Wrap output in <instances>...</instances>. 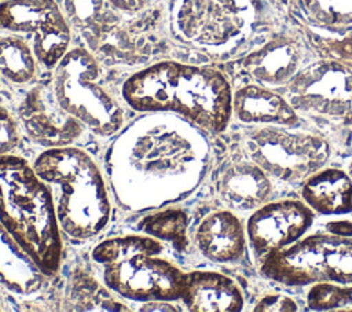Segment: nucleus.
Masks as SVG:
<instances>
[{"mask_svg": "<svg viewBox=\"0 0 352 312\" xmlns=\"http://www.w3.org/2000/svg\"><path fill=\"white\" fill-rule=\"evenodd\" d=\"M151 114L113 146L111 183L128 209L160 208L187 197L208 164V144L192 124L169 113Z\"/></svg>", "mask_w": 352, "mask_h": 312, "instance_id": "obj_1", "label": "nucleus"}, {"mask_svg": "<svg viewBox=\"0 0 352 312\" xmlns=\"http://www.w3.org/2000/svg\"><path fill=\"white\" fill-rule=\"evenodd\" d=\"M121 95L136 111L175 114L209 133L226 131L232 117L231 85L209 66L161 60L131 74Z\"/></svg>", "mask_w": 352, "mask_h": 312, "instance_id": "obj_2", "label": "nucleus"}, {"mask_svg": "<svg viewBox=\"0 0 352 312\" xmlns=\"http://www.w3.org/2000/svg\"><path fill=\"white\" fill-rule=\"evenodd\" d=\"M0 221L41 274L58 272L63 245L52 194L15 154L0 157Z\"/></svg>", "mask_w": 352, "mask_h": 312, "instance_id": "obj_3", "label": "nucleus"}, {"mask_svg": "<svg viewBox=\"0 0 352 312\" xmlns=\"http://www.w3.org/2000/svg\"><path fill=\"white\" fill-rule=\"evenodd\" d=\"M33 168L48 186L59 225L70 238L85 241L106 228L111 214L109 191L87 151L74 146L45 148Z\"/></svg>", "mask_w": 352, "mask_h": 312, "instance_id": "obj_4", "label": "nucleus"}, {"mask_svg": "<svg viewBox=\"0 0 352 312\" xmlns=\"http://www.w3.org/2000/svg\"><path fill=\"white\" fill-rule=\"evenodd\" d=\"M162 253L157 238L126 235L96 245L92 258L102 265L103 282L111 293L143 302L182 300L187 272Z\"/></svg>", "mask_w": 352, "mask_h": 312, "instance_id": "obj_5", "label": "nucleus"}, {"mask_svg": "<svg viewBox=\"0 0 352 312\" xmlns=\"http://www.w3.org/2000/svg\"><path fill=\"white\" fill-rule=\"evenodd\" d=\"M261 274L285 286L334 285L352 291V236L315 232L261 258Z\"/></svg>", "mask_w": 352, "mask_h": 312, "instance_id": "obj_6", "label": "nucleus"}, {"mask_svg": "<svg viewBox=\"0 0 352 312\" xmlns=\"http://www.w3.org/2000/svg\"><path fill=\"white\" fill-rule=\"evenodd\" d=\"M98 59L82 47L70 48L54 67L52 92L59 106L87 129L109 137L124 125V110L100 84Z\"/></svg>", "mask_w": 352, "mask_h": 312, "instance_id": "obj_7", "label": "nucleus"}, {"mask_svg": "<svg viewBox=\"0 0 352 312\" xmlns=\"http://www.w3.org/2000/svg\"><path fill=\"white\" fill-rule=\"evenodd\" d=\"M280 125H258L242 140V151L272 179L297 184L326 166L331 148L326 137Z\"/></svg>", "mask_w": 352, "mask_h": 312, "instance_id": "obj_8", "label": "nucleus"}, {"mask_svg": "<svg viewBox=\"0 0 352 312\" xmlns=\"http://www.w3.org/2000/svg\"><path fill=\"white\" fill-rule=\"evenodd\" d=\"M296 111L336 125H352V70L320 62L290 80L287 98Z\"/></svg>", "mask_w": 352, "mask_h": 312, "instance_id": "obj_9", "label": "nucleus"}, {"mask_svg": "<svg viewBox=\"0 0 352 312\" xmlns=\"http://www.w3.org/2000/svg\"><path fill=\"white\" fill-rule=\"evenodd\" d=\"M0 29L32 36V47L45 69L54 70L72 44V26L55 0L0 1Z\"/></svg>", "mask_w": 352, "mask_h": 312, "instance_id": "obj_10", "label": "nucleus"}, {"mask_svg": "<svg viewBox=\"0 0 352 312\" xmlns=\"http://www.w3.org/2000/svg\"><path fill=\"white\" fill-rule=\"evenodd\" d=\"M253 19L250 0H177L173 23L184 41L221 47L241 36Z\"/></svg>", "mask_w": 352, "mask_h": 312, "instance_id": "obj_11", "label": "nucleus"}, {"mask_svg": "<svg viewBox=\"0 0 352 312\" xmlns=\"http://www.w3.org/2000/svg\"><path fill=\"white\" fill-rule=\"evenodd\" d=\"M314 220L315 212L302 199L268 201L253 210L246 221L249 246L256 257L263 258L302 238Z\"/></svg>", "mask_w": 352, "mask_h": 312, "instance_id": "obj_12", "label": "nucleus"}, {"mask_svg": "<svg viewBox=\"0 0 352 312\" xmlns=\"http://www.w3.org/2000/svg\"><path fill=\"white\" fill-rule=\"evenodd\" d=\"M19 120L29 137L45 148L73 146L87 129L59 106L51 84L26 93L19 104Z\"/></svg>", "mask_w": 352, "mask_h": 312, "instance_id": "obj_13", "label": "nucleus"}, {"mask_svg": "<svg viewBox=\"0 0 352 312\" xmlns=\"http://www.w3.org/2000/svg\"><path fill=\"white\" fill-rule=\"evenodd\" d=\"M216 191L227 209L253 212L271 199L274 184L272 177L242 151L219 169Z\"/></svg>", "mask_w": 352, "mask_h": 312, "instance_id": "obj_14", "label": "nucleus"}, {"mask_svg": "<svg viewBox=\"0 0 352 312\" xmlns=\"http://www.w3.org/2000/svg\"><path fill=\"white\" fill-rule=\"evenodd\" d=\"M194 241L205 258L220 264L234 263L246 250V227L234 210L217 209L199 221Z\"/></svg>", "mask_w": 352, "mask_h": 312, "instance_id": "obj_15", "label": "nucleus"}, {"mask_svg": "<svg viewBox=\"0 0 352 312\" xmlns=\"http://www.w3.org/2000/svg\"><path fill=\"white\" fill-rule=\"evenodd\" d=\"M182 301L194 312H238L245 305L238 283L213 271L187 272Z\"/></svg>", "mask_w": 352, "mask_h": 312, "instance_id": "obj_16", "label": "nucleus"}, {"mask_svg": "<svg viewBox=\"0 0 352 312\" xmlns=\"http://www.w3.org/2000/svg\"><path fill=\"white\" fill-rule=\"evenodd\" d=\"M232 115L248 125L296 126L298 113L290 102L271 88L248 84L232 92Z\"/></svg>", "mask_w": 352, "mask_h": 312, "instance_id": "obj_17", "label": "nucleus"}, {"mask_svg": "<svg viewBox=\"0 0 352 312\" xmlns=\"http://www.w3.org/2000/svg\"><path fill=\"white\" fill-rule=\"evenodd\" d=\"M302 201L320 216L352 213V177L340 168L323 166L301 183Z\"/></svg>", "mask_w": 352, "mask_h": 312, "instance_id": "obj_18", "label": "nucleus"}, {"mask_svg": "<svg viewBox=\"0 0 352 312\" xmlns=\"http://www.w3.org/2000/svg\"><path fill=\"white\" fill-rule=\"evenodd\" d=\"M301 52L296 41L276 38L252 54L246 62V70L263 84L280 85L289 82L297 73Z\"/></svg>", "mask_w": 352, "mask_h": 312, "instance_id": "obj_19", "label": "nucleus"}, {"mask_svg": "<svg viewBox=\"0 0 352 312\" xmlns=\"http://www.w3.org/2000/svg\"><path fill=\"white\" fill-rule=\"evenodd\" d=\"M38 268L16 245L0 221V282L14 291L26 294L38 286Z\"/></svg>", "mask_w": 352, "mask_h": 312, "instance_id": "obj_20", "label": "nucleus"}, {"mask_svg": "<svg viewBox=\"0 0 352 312\" xmlns=\"http://www.w3.org/2000/svg\"><path fill=\"white\" fill-rule=\"evenodd\" d=\"M38 59L23 37L11 33L0 37V73L12 84L23 85L34 80Z\"/></svg>", "mask_w": 352, "mask_h": 312, "instance_id": "obj_21", "label": "nucleus"}, {"mask_svg": "<svg viewBox=\"0 0 352 312\" xmlns=\"http://www.w3.org/2000/svg\"><path fill=\"white\" fill-rule=\"evenodd\" d=\"M143 230L157 239L172 241V243L179 249L186 247L187 216L179 209H168L146 217L143 221Z\"/></svg>", "mask_w": 352, "mask_h": 312, "instance_id": "obj_22", "label": "nucleus"}, {"mask_svg": "<svg viewBox=\"0 0 352 312\" xmlns=\"http://www.w3.org/2000/svg\"><path fill=\"white\" fill-rule=\"evenodd\" d=\"M106 0H63V12L70 26L92 30L103 18Z\"/></svg>", "mask_w": 352, "mask_h": 312, "instance_id": "obj_23", "label": "nucleus"}, {"mask_svg": "<svg viewBox=\"0 0 352 312\" xmlns=\"http://www.w3.org/2000/svg\"><path fill=\"white\" fill-rule=\"evenodd\" d=\"M73 297L77 300V304L82 309H96L95 305H103L106 311H125L126 307H121V302H117L111 298L110 293L103 290L96 282H85L78 279L74 282Z\"/></svg>", "mask_w": 352, "mask_h": 312, "instance_id": "obj_24", "label": "nucleus"}, {"mask_svg": "<svg viewBox=\"0 0 352 312\" xmlns=\"http://www.w3.org/2000/svg\"><path fill=\"white\" fill-rule=\"evenodd\" d=\"M21 140L19 124L14 114L0 103V157L11 154Z\"/></svg>", "mask_w": 352, "mask_h": 312, "instance_id": "obj_25", "label": "nucleus"}, {"mask_svg": "<svg viewBox=\"0 0 352 312\" xmlns=\"http://www.w3.org/2000/svg\"><path fill=\"white\" fill-rule=\"evenodd\" d=\"M253 311L256 312H275V311H286V312H294L298 311V304L287 294L278 293V291H270L264 293L257 302L253 307Z\"/></svg>", "mask_w": 352, "mask_h": 312, "instance_id": "obj_26", "label": "nucleus"}, {"mask_svg": "<svg viewBox=\"0 0 352 312\" xmlns=\"http://www.w3.org/2000/svg\"><path fill=\"white\" fill-rule=\"evenodd\" d=\"M109 5H111L114 10L133 14L142 11L148 0H106Z\"/></svg>", "mask_w": 352, "mask_h": 312, "instance_id": "obj_27", "label": "nucleus"}, {"mask_svg": "<svg viewBox=\"0 0 352 312\" xmlns=\"http://www.w3.org/2000/svg\"><path fill=\"white\" fill-rule=\"evenodd\" d=\"M1 77H3V76H1V73H0V85H1Z\"/></svg>", "mask_w": 352, "mask_h": 312, "instance_id": "obj_28", "label": "nucleus"}, {"mask_svg": "<svg viewBox=\"0 0 352 312\" xmlns=\"http://www.w3.org/2000/svg\"><path fill=\"white\" fill-rule=\"evenodd\" d=\"M0 1H3V0H0Z\"/></svg>", "mask_w": 352, "mask_h": 312, "instance_id": "obj_29", "label": "nucleus"}]
</instances>
